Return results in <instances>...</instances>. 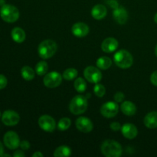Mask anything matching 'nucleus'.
I'll return each mask as SVG.
<instances>
[{"label": "nucleus", "mask_w": 157, "mask_h": 157, "mask_svg": "<svg viewBox=\"0 0 157 157\" xmlns=\"http://www.w3.org/2000/svg\"><path fill=\"white\" fill-rule=\"evenodd\" d=\"M101 153L106 157H120L122 154V147L117 141L107 140L101 145Z\"/></svg>", "instance_id": "f257e3e1"}, {"label": "nucleus", "mask_w": 157, "mask_h": 157, "mask_svg": "<svg viewBox=\"0 0 157 157\" xmlns=\"http://www.w3.org/2000/svg\"><path fill=\"white\" fill-rule=\"evenodd\" d=\"M57 50H58V44L52 39H47L41 41L38 48V55L42 59L52 58L56 53Z\"/></svg>", "instance_id": "f03ea898"}, {"label": "nucleus", "mask_w": 157, "mask_h": 157, "mask_svg": "<svg viewBox=\"0 0 157 157\" xmlns=\"http://www.w3.org/2000/svg\"><path fill=\"white\" fill-rule=\"evenodd\" d=\"M88 103L87 99L83 95H76L72 98L69 104V110L71 113L75 115L82 114L87 110Z\"/></svg>", "instance_id": "7ed1b4c3"}, {"label": "nucleus", "mask_w": 157, "mask_h": 157, "mask_svg": "<svg viewBox=\"0 0 157 157\" xmlns=\"http://www.w3.org/2000/svg\"><path fill=\"white\" fill-rule=\"evenodd\" d=\"M116 65L123 69L129 68L133 63V58L131 54L127 50H121L116 52L113 56Z\"/></svg>", "instance_id": "20e7f679"}, {"label": "nucleus", "mask_w": 157, "mask_h": 157, "mask_svg": "<svg viewBox=\"0 0 157 157\" xmlns=\"http://www.w3.org/2000/svg\"><path fill=\"white\" fill-rule=\"evenodd\" d=\"M0 15L3 21L8 23H13L19 18V11L12 5L6 4L0 9Z\"/></svg>", "instance_id": "39448f33"}, {"label": "nucleus", "mask_w": 157, "mask_h": 157, "mask_svg": "<svg viewBox=\"0 0 157 157\" xmlns=\"http://www.w3.org/2000/svg\"><path fill=\"white\" fill-rule=\"evenodd\" d=\"M84 76L88 82L92 84L99 83L102 79V73L98 67L88 66L84 71Z\"/></svg>", "instance_id": "423d86ee"}, {"label": "nucleus", "mask_w": 157, "mask_h": 157, "mask_svg": "<svg viewBox=\"0 0 157 157\" xmlns=\"http://www.w3.org/2000/svg\"><path fill=\"white\" fill-rule=\"evenodd\" d=\"M62 78L61 74L57 71L49 72L44 76L43 79V83L44 86L48 88H55L58 87L62 82Z\"/></svg>", "instance_id": "0eeeda50"}, {"label": "nucleus", "mask_w": 157, "mask_h": 157, "mask_svg": "<svg viewBox=\"0 0 157 157\" xmlns=\"http://www.w3.org/2000/svg\"><path fill=\"white\" fill-rule=\"evenodd\" d=\"M119 111V106L116 101H107L101 107V113L106 118L114 117Z\"/></svg>", "instance_id": "6e6552de"}, {"label": "nucleus", "mask_w": 157, "mask_h": 157, "mask_svg": "<svg viewBox=\"0 0 157 157\" xmlns=\"http://www.w3.org/2000/svg\"><path fill=\"white\" fill-rule=\"evenodd\" d=\"M3 142L6 147L9 150H16L20 147L19 136L15 132L9 131L4 135Z\"/></svg>", "instance_id": "1a4fd4ad"}, {"label": "nucleus", "mask_w": 157, "mask_h": 157, "mask_svg": "<svg viewBox=\"0 0 157 157\" xmlns=\"http://www.w3.org/2000/svg\"><path fill=\"white\" fill-rule=\"evenodd\" d=\"M38 125L44 131L48 133H52L56 128L55 121L49 115H42L38 119Z\"/></svg>", "instance_id": "9d476101"}, {"label": "nucleus", "mask_w": 157, "mask_h": 157, "mask_svg": "<svg viewBox=\"0 0 157 157\" xmlns=\"http://www.w3.org/2000/svg\"><path fill=\"white\" fill-rule=\"evenodd\" d=\"M20 121V117L17 112L14 110H6L2 116V121L3 124L9 127L15 126L18 124Z\"/></svg>", "instance_id": "9b49d317"}, {"label": "nucleus", "mask_w": 157, "mask_h": 157, "mask_svg": "<svg viewBox=\"0 0 157 157\" xmlns=\"http://www.w3.org/2000/svg\"><path fill=\"white\" fill-rule=\"evenodd\" d=\"M76 127L79 131L84 133H88L93 130L94 125L92 121L85 117H80L76 121Z\"/></svg>", "instance_id": "f8f14e48"}, {"label": "nucleus", "mask_w": 157, "mask_h": 157, "mask_svg": "<svg viewBox=\"0 0 157 157\" xmlns=\"http://www.w3.org/2000/svg\"><path fill=\"white\" fill-rule=\"evenodd\" d=\"M88 25L84 22H77L72 26L71 32L75 36L78 38H83L88 35L89 33Z\"/></svg>", "instance_id": "ddd939ff"}, {"label": "nucleus", "mask_w": 157, "mask_h": 157, "mask_svg": "<svg viewBox=\"0 0 157 157\" xmlns=\"http://www.w3.org/2000/svg\"><path fill=\"white\" fill-rule=\"evenodd\" d=\"M119 43L114 38H107L101 44V49L105 53H111L117 49Z\"/></svg>", "instance_id": "4468645a"}, {"label": "nucleus", "mask_w": 157, "mask_h": 157, "mask_svg": "<svg viewBox=\"0 0 157 157\" xmlns=\"http://www.w3.org/2000/svg\"><path fill=\"white\" fill-rule=\"evenodd\" d=\"M123 136L128 140H133L137 136L138 130L136 126L132 124H125L121 127Z\"/></svg>", "instance_id": "2eb2a0df"}, {"label": "nucleus", "mask_w": 157, "mask_h": 157, "mask_svg": "<svg viewBox=\"0 0 157 157\" xmlns=\"http://www.w3.org/2000/svg\"><path fill=\"white\" fill-rule=\"evenodd\" d=\"M113 18L121 25L125 24L128 20V13L124 7L115 8L113 12Z\"/></svg>", "instance_id": "dca6fc26"}, {"label": "nucleus", "mask_w": 157, "mask_h": 157, "mask_svg": "<svg viewBox=\"0 0 157 157\" xmlns=\"http://www.w3.org/2000/svg\"><path fill=\"white\" fill-rule=\"evenodd\" d=\"M107 14V8L104 5L98 4L93 7L91 10V15L94 18L97 20H101L105 18Z\"/></svg>", "instance_id": "f3484780"}, {"label": "nucleus", "mask_w": 157, "mask_h": 157, "mask_svg": "<svg viewBox=\"0 0 157 157\" xmlns=\"http://www.w3.org/2000/svg\"><path fill=\"white\" fill-rule=\"evenodd\" d=\"M144 125L149 129L157 128V111L147 113L144 117Z\"/></svg>", "instance_id": "a211bd4d"}, {"label": "nucleus", "mask_w": 157, "mask_h": 157, "mask_svg": "<svg viewBox=\"0 0 157 157\" xmlns=\"http://www.w3.org/2000/svg\"><path fill=\"white\" fill-rule=\"evenodd\" d=\"M121 110L126 116H133L136 113V107L133 102L129 101H124L121 106Z\"/></svg>", "instance_id": "6ab92c4d"}, {"label": "nucleus", "mask_w": 157, "mask_h": 157, "mask_svg": "<svg viewBox=\"0 0 157 157\" xmlns=\"http://www.w3.org/2000/svg\"><path fill=\"white\" fill-rule=\"evenodd\" d=\"M11 35L14 41L17 43H21L25 39V32L20 27L14 28L11 32Z\"/></svg>", "instance_id": "aec40b11"}, {"label": "nucleus", "mask_w": 157, "mask_h": 157, "mask_svg": "<svg viewBox=\"0 0 157 157\" xmlns=\"http://www.w3.org/2000/svg\"><path fill=\"white\" fill-rule=\"evenodd\" d=\"M97 67L101 70H107L112 65V60L107 56H103L98 58L96 62Z\"/></svg>", "instance_id": "412c9836"}, {"label": "nucleus", "mask_w": 157, "mask_h": 157, "mask_svg": "<svg viewBox=\"0 0 157 157\" xmlns=\"http://www.w3.org/2000/svg\"><path fill=\"white\" fill-rule=\"evenodd\" d=\"M71 155V150L67 146H60L54 152L55 157H67Z\"/></svg>", "instance_id": "4be33fe9"}, {"label": "nucleus", "mask_w": 157, "mask_h": 157, "mask_svg": "<svg viewBox=\"0 0 157 157\" xmlns=\"http://www.w3.org/2000/svg\"><path fill=\"white\" fill-rule=\"evenodd\" d=\"M21 77L26 81H32L35 75V71H34L29 66H24L21 70Z\"/></svg>", "instance_id": "5701e85b"}, {"label": "nucleus", "mask_w": 157, "mask_h": 157, "mask_svg": "<svg viewBox=\"0 0 157 157\" xmlns=\"http://www.w3.org/2000/svg\"><path fill=\"white\" fill-rule=\"evenodd\" d=\"M48 70V64L46 61H41L35 66V73L39 76H42L47 74Z\"/></svg>", "instance_id": "b1692460"}, {"label": "nucleus", "mask_w": 157, "mask_h": 157, "mask_svg": "<svg viewBox=\"0 0 157 157\" xmlns=\"http://www.w3.org/2000/svg\"><path fill=\"white\" fill-rule=\"evenodd\" d=\"M75 90L79 93H83L87 89V83H86L85 80L82 78H78L75 81Z\"/></svg>", "instance_id": "393cba45"}, {"label": "nucleus", "mask_w": 157, "mask_h": 157, "mask_svg": "<svg viewBox=\"0 0 157 157\" xmlns=\"http://www.w3.org/2000/svg\"><path fill=\"white\" fill-rule=\"evenodd\" d=\"M78 72L75 68H67L63 73V78L67 81H72L78 77Z\"/></svg>", "instance_id": "a878e982"}, {"label": "nucleus", "mask_w": 157, "mask_h": 157, "mask_svg": "<svg viewBox=\"0 0 157 157\" xmlns=\"http://www.w3.org/2000/svg\"><path fill=\"white\" fill-rule=\"evenodd\" d=\"M71 125V121L67 117H63L58 121V130L64 131V130H67Z\"/></svg>", "instance_id": "bb28decb"}, {"label": "nucleus", "mask_w": 157, "mask_h": 157, "mask_svg": "<svg viewBox=\"0 0 157 157\" xmlns=\"http://www.w3.org/2000/svg\"><path fill=\"white\" fill-rule=\"evenodd\" d=\"M94 92L95 95L98 98H102V97L104 96L106 93V89L104 85L101 84H95L94 87Z\"/></svg>", "instance_id": "cd10ccee"}, {"label": "nucleus", "mask_w": 157, "mask_h": 157, "mask_svg": "<svg viewBox=\"0 0 157 157\" xmlns=\"http://www.w3.org/2000/svg\"><path fill=\"white\" fill-rule=\"evenodd\" d=\"M124 98H125V96H124V93H122V92H117V93L115 94L114 97H113L114 101H116L117 103L123 102L124 100Z\"/></svg>", "instance_id": "c85d7f7f"}, {"label": "nucleus", "mask_w": 157, "mask_h": 157, "mask_svg": "<svg viewBox=\"0 0 157 157\" xmlns=\"http://www.w3.org/2000/svg\"><path fill=\"white\" fill-rule=\"evenodd\" d=\"M8 81L7 78H6V76L2 75H0V90L2 89H4L5 87L7 86Z\"/></svg>", "instance_id": "c756f323"}, {"label": "nucleus", "mask_w": 157, "mask_h": 157, "mask_svg": "<svg viewBox=\"0 0 157 157\" xmlns=\"http://www.w3.org/2000/svg\"><path fill=\"white\" fill-rule=\"evenodd\" d=\"M110 128H111V130H113V131H118L119 130H121V125L120 123L118 122H113L110 124Z\"/></svg>", "instance_id": "7c9ffc66"}, {"label": "nucleus", "mask_w": 157, "mask_h": 157, "mask_svg": "<svg viewBox=\"0 0 157 157\" xmlns=\"http://www.w3.org/2000/svg\"><path fill=\"white\" fill-rule=\"evenodd\" d=\"M20 147L21 148V150H29V147H30V144H29L28 141L23 140L20 143Z\"/></svg>", "instance_id": "2f4dec72"}, {"label": "nucleus", "mask_w": 157, "mask_h": 157, "mask_svg": "<svg viewBox=\"0 0 157 157\" xmlns=\"http://www.w3.org/2000/svg\"><path fill=\"white\" fill-rule=\"evenodd\" d=\"M150 81L154 86H157V71L153 72L150 76Z\"/></svg>", "instance_id": "473e14b6"}, {"label": "nucleus", "mask_w": 157, "mask_h": 157, "mask_svg": "<svg viewBox=\"0 0 157 157\" xmlns=\"http://www.w3.org/2000/svg\"><path fill=\"white\" fill-rule=\"evenodd\" d=\"M13 156L14 157H24L25 153L24 152L21 151V150H16V151L14 153Z\"/></svg>", "instance_id": "72a5a7b5"}, {"label": "nucleus", "mask_w": 157, "mask_h": 157, "mask_svg": "<svg viewBox=\"0 0 157 157\" xmlns=\"http://www.w3.org/2000/svg\"><path fill=\"white\" fill-rule=\"evenodd\" d=\"M43 156H44V155H43L42 153H41V152H39V151L35 152V153H34L33 155H32V156H33V157H43Z\"/></svg>", "instance_id": "f704fd0d"}, {"label": "nucleus", "mask_w": 157, "mask_h": 157, "mask_svg": "<svg viewBox=\"0 0 157 157\" xmlns=\"http://www.w3.org/2000/svg\"><path fill=\"white\" fill-rule=\"evenodd\" d=\"M3 152H4L3 146H2V143L0 142V156H2V155L3 154Z\"/></svg>", "instance_id": "c9c22d12"}, {"label": "nucleus", "mask_w": 157, "mask_h": 157, "mask_svg": "<svg viewBox=\"0 0 157 157\" xmlns=\"http://www.w3.org/2000/svg\"><path fill=\"white\" fill-rule=\"evenodd\" d=\"M154 21L157 24V13L155 15V16H154Z\"/></svg>", "instance_id": "e433bc0d"}, {"label": "nucleus", "mask_w": 157, "mask_h": 157, "mask_svg": "<svg viewBox=\"0 0 157 157\" xmlns=\"http://www.w3.org/2000/svg\"><path fill=\"white\" fill-rule=\"evenodd\" d=\"M2 156H9V157H10L11 156H10V155H9V154H4V153H3V154L2 155Z\"/></svg>", "instance_id": "4c0bfd02"}, {"label": "nucleus", "mask_w": 157, "mask_h": 157, "mask_svg": "<svg viewBox=\"0 0 157 157\" xmlns=\"http://www.w3.org/2000/svg\"><path fill=\"white\" fill-rule=\"evenodd\" d=\"M155 54H156V57H157V44H156V48H155Z\"/></svg>", "instance_id": "58836bf2"}, {"label": "nucleus", "mask_w": 157, "mask_h": 157, "mask_svg": "<svg viewBox=\"0 0 157 157\" xmlns=\"http://www.w3.org/2000/svg\"><path fill=\"white\" fill-rule=\"evenodd\" d=\"M1 115H2V114H1V112H0V117H1Z\"/></svg>", "instance_id": "ea45409f"}]
</instances>
